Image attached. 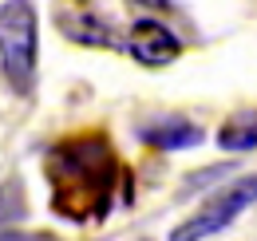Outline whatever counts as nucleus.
<instances>
[{"label": "nucleus", "instance_id": "4", "mask_svg": "<svg viewBox=\"0 0 257 241\" xmlns=\"http://www.w3.org/2000/svg\"><path fill=\"white\" fill-rule=\"evenodd\" d=\"M127 52L143 63V67H166V63H174L178 56H182V40L166 28L162 20L143 16V20H135V24H131Z\"/></svg>", "mask_w": 257, "mask_h": 241}, {"label": "nucleus", "instance_id": "9", "mask_svg": "<svg viewBox=\"0 0 257 241\" xmlns=\"http://www.w3.org/2000/svg\"><path fill=\"white\" fill-rule=\"evenodd\" d=\"M0 241H60V237H52V233H24V229H4Z\"/></svg>", "mask_w": 257, "mask_h": 241}, {"label": "nucleus", "instance_id": "1", "mask_svg": "<svg viewBox=\"0 0 257 241\" xmlns=\"http://www.w3.org/2000/svg\"><path fill=\"white\" fill-rule=\"evenodd\" d=\"M44 174L52 186V210L67 221H103L115 198L119 158L103 135H71L48 151Z\"/></svg>", "mask_w": 257, "mask_h": 241}, {"label": "nucleus", "instance_id": "8", "mask_svg": "<svg viewBox=\"0 0 257 241\" xmlns=\"http://www.w3.org/2000/svg\"><path fill=\"white\" fill-rule=\"evenodd\" d=\"M24 213H28V198H24V186H20V178L0 182V233H4L8 225H16Z\"/></svg>", "mask_w": 257, "mask_h": 241}, {"label": "nucleus", "instance_id": "7", "mask_svg": "<svg viewBox=\"0 0 257 241\" xmlns=\"http://www.w3.org/2000/svg\"><path fill=\"white\" fill-rule=\"evenodd\" d=\"M64 36L79 40V44H91V48H111L115 44L111 28L99 16H64Z\"/></svg>", "mask_w": 257, "mask_h": 241}, {"label": "nucleus", "instance_id": "2", "mask_svg": "<svg viewBox=\"0 0 257 241\" xmlns=\"http://www.w3.org/2000/svg\"><path fill=\"white\" fill-rule=\"evenodd\" d=\"M36 60H40V16L32 0H4L0 4V67L4 79L20 95L36 87Z\"/></svg>", "mask_w": 257, "mask_h": 241}, {"label": "nucleus", "instance_id": "11", "mask_svg": "<svg viewBox=\"0 0 257 241\" xmlns=\"http://www.w3.org/2000/svg\"><path fill=\"white\" fill-rule=\"evenodd\" d=\"M75 4H83V0H75Z\"/></svg>", "mask_w": 257, "mask_h": 241}, {"label": "nucleus", "instance_id": "5", "mask_svg": "<svg viewBox=\"0 0 257 241\" xmlns=\"http://www.w3.org/2000/svg\"><path fill=\"white\" fill-rule=\"evenodd\" d=\"M143 143H151L159 151H186V147L202 143V127L190 119H159L143 127Z\"/></svg>", "mask_w": 257, "mask_h": 241}, {"label": "nucleus", "instance_id": "10", "mask_svg": "<svg viewBox=\"0 0 257 241\" xmlns=\"http://www.w3.org/2000/svg\"><path fill=\"white\" fill-rule=\"evenodd\" d=\"M139 4H147V8H170V0H139Z\"/></svg>", "mask_w": 257, "mask_h": 241}, {"label": "nucleus", "instance_id": "3", "mask_svg": "<svg viewBox=\"0 0 257 241\" xmlns=\"http://www.w3.org/2000/svg\"><path fill=\"white\" fill-rule=\"evenodd\" d=\"M253 202H257V174H245V178H237L233 186H225L218 198H210L194 217H186L182 225H174L166 241H202V237H210V233L225 229L237 213L245 210V206H253Z\"/></svg>", "mask_w": 257, "mask_h": 241}, {"label": "nucleus", "instance_id": "6", "mask_svg": "<svg viewBox=\"0 0 257 241\" xmlns=\"http://www.w3.org/2000/svg\"><path fill=\"white\" fill-rule=\"evenodd\" d=\"M218 147L229 154H245L257 151V111H237L222 123L218 131Z\"/></svg>", "mask_w": 257, "mask_h": 241}]
</instances>
